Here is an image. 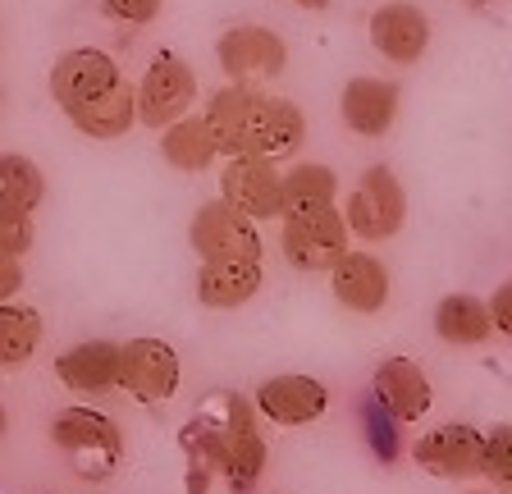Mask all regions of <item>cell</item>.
Segmentation results:
<instances>
[{
	"instance_id": "cell-10",
	"label": "cell",
	"mask_w": 512,
	"mask_h": 494,
	"mask_svg": "<svg viewBox=\"0 0 512 494\" xmlns=\"http://www.w3.org/2000/svg\"><path fill=\"white\" fill-rule=\"evenodd\" d=\"M179 353L165 339H128L119 353V389L138 403H165L179 389Z\"/></svg>"
},
{
	"instance_id": "cell-6",
	"label": "cell",
	"mask_w": 512,
	"mask_h": 494,
	"mask_svg": "<svg viewBox=\"0 0 512 494\" xmlns=\"http://www.w3.org/2000/svg\"><path fill=\"white\" fill-rule=\"evenodd\" d=\"M133 92H138V124L170 129L174 119H183L192 110V101H197V74H192L183 55L160 51Z\"/></svg>"
},
{
	"instance_id": "cell-31",
	"label": "cell",
	"mask_w": 512,
	"mask_h": 494,
	"mask_svg": "<svg viewBox=\"0 0 512 494\" xmlns=\"http://www.w3.org/2000/svg\"><path fill=\"white\" fill-rule=\"evenodd\" d=\"M293 5H298V10H311V14H316V10H330V0H293Z\"/></svg>"
},
{
	"instance_id": "cell-11",
	"label": "cell",
	"mask_w": 512,
	"mask_h": 494,
	"mask_svg": "<svg viewBox=\"0 0 512 494\" xmlns=\"http://www.w3.org/2000/svg\"><path fill=\"white\" fill-rule=\"evenodd\" d=\"M398 110H403V87L389 83V78H348L339 97V119L343 129L357 133V138H384L394 129Z\"/></svg>"
},
{
	"instance_id": "cell-33",
	"label": "cell",
	"mask_w": 512,
	"mask_h": 494,
	"mask_svg": "<svg viewBox=\"0 0 512 494\" xmlns=\"http://www.w3.org/2000/svg\"><path fill=\"white\" fill-rule=\"evenodd\" d=\"M0 435H5V403H0Z\"/></svg>"
},
{
	"instance_id": "cell-13",
	"label": "cell",
	"mask_w": 512,
	"mask_h": 494,
	"mask_svg": "<svg viewBox=\"0 0 512 494\" xmlns=\"http://www.w3.org/2000/svg\"><path fill=\"white\" fill-rule=\"evenodd\" d=\"M371 46L389 65H416L430 46V19L412 0H389L371 14Z\"/></svg>"
},
{
	"instance_id": "cell-19",
	"label": "cell",
	"mask_w": 512,
	"mask_h": 494,
	"mask_svg": "<svg viewBox=\"0 0 512 494\" xmlns=\"http://www.w3.org/2000/svg\"><path fill=\"white\" fill-rule=\"evenodd\" d=\"M119 353H124V344L83 339V344L55 357V376L74 394H106V389H119Z\"/></svg>"
},
{
	"instance_id": "cell-17",
	"label": "cell",
	"mask_w": 512,
	"mask_h": 494,
	"mask_svg": "<svg viewBox=\"0 0 512 494\" xmlns=\"http://www.w3.org/2000/svg\"><path fill=\"white\" fill-rule=\"evenodd\" d=\"M261 257H229V261H202L197 270V302L211 312H234L261 293Z\"/></svg>"
},
{
	"instance_id": "cell-22",
	"label": "cell",
	"mask_w": 512,
	"mask_h": 494,
	"mask_svg": "<svg viewBox=\"0 0 512 494\" xmlns=\"http://www.w3.org/2000/svg\"><path fill=\"white\" fill-rule=\"evenodd\" d=\"M42 312L28 302H0V366H23L42 344Z\"/></svg>"
},
{
	"instance_id": "cell-16",
	"label": "cell",
	"mask_w": 512,
	"mask_h": 494,
	"mask_svg": "<svg viewBox=\"0 0 512 494\" xmlns=\"http://www.w3.org/2000/svg\"><path fill=\"white\" fill-rule=\"evenodd\" d=\"M325 408H330V389L316 376H270L256 389V412L275 426H311Z\"/></svg>"
},
{
	"instance_id": "cell-3",
	"label": "cell",
	"mask_w": 512,
	"mask_h": 494,
	"mask_svg": "<svg viewBox=\"0 0 512 494\" xmlns=\"http://www.w3.org/2000/svg\"><path fill=\"white\" fill-rule=\"evenodd\" d=\"M279 252L298 270H334L343 252L352 247V229L339 206H316V211H288L279 215Z\"/></svg>"
},
{
	"instance_id": "cell-9",
	"label": "cell",
	"mask_w": 512,
	"mask_h": 494,
	"mask_svg": "<svg viewBox=\"0 0 512 494\" xmlns=\"http://www.w3.org/2000/svg\"><path fill=\"white\" fill-rule=\"evenodd\" d=\"M220 197L252 220L284 215V174L275 156H229L220 170Z\"/></svg>"
},
{
	"instance_id": "cell-20",
	"label": "cell",
	"mask_w": 512,
	"mask_h": 494,
	"mask_svg": "<svg viewBox=\"0 0 512 494\" xmlns=\"http://www.w3.org/2000/svg\"><path fill=\"white\" fill-rule=\"evenodd\" d=\"M160 156H165V165H174V170H183V174L211 170L215 156H220V142H215V133H211V119L206 115H183V119H174L170 129H160Z\"/></svg>"
},
{
	"instance_id": "cell-4",
	"label": "cell",
	"mask_w": 512,
	"mask_h": 494,
	"mask_svg": "<svg viewBox=\"0 0 512 494\" xmlns=\"http://www.w3.org/2000/svg\"><path fill=\"white\" fill-rule=\"evenodd\" d=\"M343 220L362 243H384L394 238L407 220V193L398 174L389 165H371V170L357 179V188L348 193V206H343Z\"/></svg>"
},
{
	"instance_id": "cell-21",
	"label": "cell",
	"mask_w": 512,
	"mask_h": 494,
	"mask_svg": "<svg viewBox=\"0 0 512 494\" xmlns=\"http://www.w3.org/2000/svg\"><path fill=\"white\" fill-rule=\"evenodd\" d=\"M435 334L453 348H480L494 334L490 302L476 293H448L435 307Z\"/></svg>"
},
{
	"instance_id": "cell-30",
	"label": "cell",
	"mask_w": 512,
	"mask_h": 494,
	"mask_svg": "<svg viewBox=\"0 0 512 494\" xmlns=\"http://www.w3.org/2000/svg\"><path fill=\"white\" fill-rule=\"evenodd\" d=\"M19 289H23V266H19V257H0V302L19 298Z\"/></svg>"
},
{
	"instance_id": "cell-26",
	"label": "cell",
	"mask_w": 512,
	"mask_h": 494,
	"mask_svg": "<svg viewBox=\"0 0 512 494\" xmlns=\"http://www.w3.org/2000/svg\"><path fill=\"white\" fill-rule=\"evenodd\" d=\"M485 476L494 485H512V426L485 430Z\"/></svg>"
},
{
	"instance_id": "cell-34",
	"label": "cell",
	"mask_w": 512,
	"mask_h": 494,
	"mask_svg": "<svg viewBox=\"0 0 512 494\" xmlns=\"http://www.w3.org/2000/svg\"><path fill=\"white\" fill-rule=\"evenodd\" d=\"M471 494H490V490H471Z\"/></svg>"
},
{
	"instance_id": "cell-7",
	"label": "cell",
	"mask_w": 512,
	"mask_h": 494,
	"mask_svg": "<svg viewBox=\"0 0 512 494\" xmlns=\"http://www.w3.org/2000/svg\"><path fill=\"white\" fill-rule=\"evenodd\" d=\"M412 458L421 472L439 476V481H476L485 476V430L467 426V421H448L412 444Z\"/></svg>"
},
{
	"instance_id": "cell-1",
	"label": "cell",
	"mask_w": 512,
	"mask_h": 494,
	"mask_svg": "<svg viewBox=\"0 0 512 494\" xmlns=\"http://www.w3.org/2000/svg\"><path fill=\"white\" fill-rule=\"evenodd\" d=\"M51 97L64 110V119L96 142L124 138L138 124V92L124 83L115 60L96 46H74L55 60Z\"/></svg>"
},
{
	"instance_id": "cell-25",
	"label": "cell",
	"mask_w": 512,
	"mask_h": 494,
	"mask_svg": "<svg viewBox=\"0 0 512 494\" xmlns=\"http://www.w3.org/2000/svg\"><path fill=\"white\" fill-rule=\"evenodd\" d=\"M32 247V211L0 193V257H23Z\"/></svg>"
},
{
	"instance_id": "cell-24",
	"label": "cell",
	"mask_w": 512,
	"mask_h": 494,
	"mask_svg": "<svg viewBox=\"0 0 512 494\" xmlns=\"http://www.w3.org/2000/svg\"><path fill=\"white\" fill-rule=\"evenodd\" d=\"M0 193L10 197V202H19L23 211H37L46 197V174L37 170L28 156L5 151V156H0Z\"/></svg>"
},
{
	"instance_id": "cell-18",
	"label": "cell",
	"mask_w": 512,
	"mask_h": 494,
	"mask_svg": "<svg viewBox=\"0 0 512 494\" xmlns=\"http://www.w3.org/2000/svg\"><path fill=\"white\" fill-rule=\"evenodd\" d=\"M51 444L64 449L69 458H87V453H96V458L110 467V462L119 458V449H124V435H119V426L106 417V412L64 408L60 417L51 421Z\"/></svg>"
},
{
	"instance_id": "cell-28",
	"label": "cell",
	"mask_w": 512,
	"mask_h": 494,
	"mask_svg": "<svg viewBox=\"0 0 512 494\" xmlns=\"http://www.w3.org/2000/svg\"><path fill=\"white\" fill-rule=\"evenodd\" d=\"M106 5L110 19L128 23V28H142V23H151L160 14V0H101Z\"/></svg>"
},
{
	"instance_id": "cell-23",
	"label": "cell",
	"mask_w": 512,
	"mask_h": 494,
	"mask_svg": "<svg viewBox=\"0 0 512 494\" xmlns=\"http://www.w3.org/2000/svg\"><path fill=\"white\" fill-rule=\"evenodd\" d=\"M339 197V174L330 165L302 161L284 174V215L288 211H316V206H334Z\"/></svg>"
},
{
	"instance_id": "cell-15",
	"label": "cell",
	"mask_w": 512,
	"mask_h": 494,
	"mask_svg": "<svg viewBox=\"0 0 512 494\" xmlns=\"http://www.w3.org/2000/svg\"><path fill=\"white\" fill-rule=\"evenodd\" d=\"M220 472L238 494L252 490L256 476L266 472V440L256 435L252 408L243 398H229V417H224L220 430Z\"/></svg>"
},
{
	"instance_id": "cell-14",
	"label": "cell",
	"mask_w": 512,
	"mask_h": 494,
	"mask_svg": "<svg viewBox=\"0 0 512 494\" xmlns=\"http://www.w3.org/2000/svg\"><path fill=\"white\" fill-rule=\"evenodd\" d=\"M371 398L403 426V421L426 417L430 403H435V389H430V376L412 357H384L371 376Z\"/></svg>"
},
{
	"instance_id": "cell-5",
	"label": "cell",
	"mask_w": 512,
	"mask_h": 494,
	"mask_svg": "<svg viewBox=\"0 0 512 494\" xmlns=\"http://www.w3.org/2000/svg\"><path fill=\"white\" fill-rule=\"evenodd\" d=\"M215 60H220V74L238 87H261L275 83L288 69V46L275 28H261V23H238L215 42Z\"/></svg>"
},
{
	"instance_id": "cell-27",
	"label": "cell",
	"mask_w": 512,
	"mask_h": 494,
	"mask_svg": "<svg viewBox=\"0 0 512 494\" xmlns=\"http://www.w3.org/2000/svg\"><path fill=\"white\" fill-rule=\"evenodd\" d=\"M394 426H398V421L389 417V412H384L380 403H375V398H371V403H366V435H371V440H375V453H380L384 462H389V458H394V453H398Z\"/></svg>"
},
{
	"instance_id": "cell-12",
	"label": "cell",
	"mask_w": 512,
	"mask_h": 494,
	"mask_svg": "<svg viewBox=\"0 0 512 494\" xmlns=\"http://www.w3.org/2000/svg\"><path fill=\"white\" fill-rule=\"evenodd\" d=\"M330 289L339 298V307H348L352 316H375L384 312V302H389V266H384L375 252L366 247H348L343 261L330 270Z\"/></svg>"
},
{
	"instance_id": "cell-8",
	"label": "cell",
	"mask_w": 512,
	"mask_h": 494,
	"mask_svg": "<svg viewBox=\"0 0 512 494\" xmlns=\"http://www.w3.org/2000/svg\"><path fill=\"white\" fill-rule=\"evenodd\" d=\"M188 243L202 261H229V257H261V229L252 215L229 206L224 197L197 206L188 225Z\"/></svg>"
},
{
	"instance_id": "cell-2",
	"label": "cell",
	"mask_w": 512,
	"mask_h": 494,
	"mask_svg": "<svg viewBox=\"0 0 512 494\" xmlns=\"http://www.w3.org/2000/svg\"><path fill=\"white\" fill-rule=\"evenodd\" d=\"M206 119L220 142V156H293L307 142V115L261 87H220L206 101Z\"/></svg>"
},
{
	"instance_id": "cell-32",
	"label": "cell",
	"mask_w": 512,
	"mask_h": 494,
	"mask_svg": "<svg viewBox=\"0 0 512 494\" xmlns=\"http://www.w3.org/2000/svg\"><path fill=\"white\" fill-rule=\"evenodd\" d=\"M471 10H485V5H494V0H467Z\"/></svg>"
},
{
	"instance_id": "cell-29",
	"label": "cell",
	"mask_w": 512,
	"mask_h": 494,
	"mask_svg": "<svg viewBox=\"0 0 512 494\" xmlns=\"http://www.w3.org/2000/svg\"><path fill=\"white\" fill-rule=\"evenodd\" d=\"M485 302H490L494 330H499L503 339H512V280L499 284V289H494V298H485Z\"/></svg>"
}]
</instances>
